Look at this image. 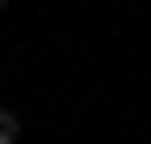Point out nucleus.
I'll return each mask as SVG.
<instances>
[{"label": "nucleus", "mask_w": 151, "mask_h": 144, "mask_svg": "<svg viewBox=\"0 0 151 144\" xmlns=\"http://www.w3.org/2000/svg\"><path fill=\"white\" fill-rule=\"evenodd\" d=\"M22 137V115H14V108H0V144H14Z\"/></svg>", "instance_id": "obj_1"}, {"label": "nucleus", "mask_w": 151, "mask_h": 144, "mask_svg": "<svg viewBox=\"0 0 151 144\" xmlns=\"http://www.w3.org/2000/svg\"><path fill=\"white\" fill-rule=\"evenodd\" d=\"M0 7H7V0H0Z\"/></svg>", "instance_id": "obj_2"}]
</instances>
